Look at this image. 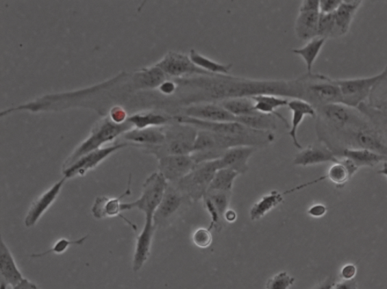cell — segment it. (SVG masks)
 <instances>
[{"instance_id":"4316f807","label":"cell","mask_w":387,"mask_h":289,"mask_svg":"<svg viewBox=\"0 0 387 289\" xmlns=\"http://www.w3.org/2000/svg\"><path fill=\"white\" fill-rule=\"evenodd\" d=\"M358 171L359 168L349 159L340 158V162L331 166L324 178L329 179L338 188H341L346 185Z\"/></svg>"},{"instance_id":"d4e9b609","label":"cell","mask_w":387,"mask_h":289,"mask_svg":"<svg viewBox=\"0 0 387 289\" xmlns=\"http://www.w3.org/2000/svg\"><path fill=\"white\" fill-rule=\"evenodd\" d=\"M338 158H347L353 162L358 168H374L382 162H387V157L367 149H346L338 155Z\"/></svg>"},{"instance_id":"836d02e7","label":"cell","mask_w":387,"mask_h":289,"mask_svg":"<svg viewBox=\"0 0 387 289\" xmlns=\"http://www.w3.org/2000/svg\"><path fill=\"white\" fill-rule=\"evenodd\" d=\"M238 176V173L229 169L219 170L212 180L208 192L218 191L232 193L234 183Z\"/></svg>"},{"instance_id":"e0dca14e","label":"cell","mask_w":387,"mask_h":289,"mask_svg":"<svg viewBox=\"0 0 387 289\" xmlns=\"http://www.w3.org/2000/svg\"><path fill=\"white\" fill-rule=\"evenodd\" d=\"M121 137L123 140H127L130 146L142 148L145 150L162 146L166 140L164 127L133 128Z\"/></svg>"},{"instance_id":"83f0119b","label":"cell","mask_w":387,"mask_h":289,"mask_svg":"<svg viewBox=\"0 0 387 289\" xmlns=\"http://www.w3.org/2000/svg\"><path fill=\"white\" fill-rule=\"evenodd\" d=\"M288 193L280 192L277 190L265 194L252 206L250 211V218L253 221H259L264 218L269 212L279 206L284 201V197Z\"/></svg>"},{"instance_id":"8fae6325","label":"cell","mask_w":387,"mask_h":289,"mask_svg":"<svg viewBox=\"0 0 387 289\" xmlns=\"http://www.w3.org/2000/svg\"><path fill=\"white\" fill-rule=\"evenodd\" d=\"M188 199L173 184H169L153 218L156 227H164L169 224L180 211Z\"/></svg>"},{"instance_id":"f907efd6","label":"cell","mask_w":387,"mask_h":289,"mask_svg":"<svg viewBox=\"0 0 387 289\" xmlns=\"http://www.w3.org/2000/svg\"><path fill=\"white\" fill-rule=\"evenodd\" d=\"M223 219L229 223H233L237 220V214L235 211L229 209V210L224 214Z\"/></svg>"},{"instance_id":"1f68e13d","label":"cell","mask_w":387,"mask_h":289,"mask_svg":"<svg viewBox=\"0 0 387 289\" xmlns=\"http://www.w3.org/2000/svg\"><path fill=\"white\" fill-rule=\"evenodd\" d=\"M173 121L169 115L158 113L137 114L128 118V121L136 129L162 127Z\"/></svg>"},{"instance_id":"9a60e30c","label":"cell","mask_w":387,"mask_h":289,"mask_svg":"<svg viewBox=\"0 0 387 289\" xmlns=\"http://www.w3.org/2000/svg\"><path fill=\"white\" fill-rule=\"evenodd\" d=\"M156 229L153 218H145V225L140 235L136 238L133 260V271L135 273L142 270L150 257L153 238Z\"/></svg>"},{"instance_id":"d6986e66","label":"cell","mask_w":387,"mask_h":289,"mask_svg":"<svg viewBox=\"0 0 387 289\" xmlns=\"http://www.w3.org/2000/svg\"><path fill=\"white\" fill-rule=\"evenodd\" d=\"M291 112V125L289 136L296 148L303 149L301 144L297 139L298 128L302 124L305 117L317 118V110L306 101L301 99H292L289 100L288 105Z\"/></svg>"},{"instance_id":"8992f818","label":"cell","mask_w":387,"mask_h":289,"mask_svg":"<svg viewBox=\"0 0 387 289\" xmlns=\"http://www.w3.org/2000/svg\"><path fill=\"white\" fill-rule=\"evenodd\" d=\"M221 158L196 164L193 170L178 183L173 184L193 202H199L206 196L216 173L222 169Z\"/></svg>"},{"instance_id":"7a4b0ae2","label":"cell","mask_w":387,"mask_h":289,"mask_svg":"<svg viewBox=\"0 0 387 289\" xmlns=\"http://www.w3.org/2000/svg\"><path fill=\"white\" fill-rule=\"evenodd\" d=\"M173 121L206 131L218 135L231 137L237 140L242 147H251L257 149L267 146L275 140L272 132H262L248 128L238 121L209 122L189 118L185 115L177 114Z\"/></svg>"},{"instance_id":"4dcf8cb0","label":"cell","mask_w":387,"mask_h":289,"mask_svg":"<svg viewBox=\"0 0 387 289\" xmlns=\"http://www.w3.org/2000/svg\"><path fill=\"white\" fill-rule=\"evenodd\" d=\"M236 121L248 128L262 132L273 133L277 127L275 117L258 112L250 116L238 118Z\"/></svg>"},{"instance_id":"ee69618b","label":"cell","mask_w":387,"mask_h":289,"mask_svg":"<svg viewBox=\"0 0 387 289\" xmlns=\"http://www.w3.org/2000/svg\"><path fill=\"white\" fill-rule=\"evenodd\" d=\"M357 274V267L353 264H348L342 266L340 277L342 280L354 279Z\"/></svg>"},{"instance_id":"4fadbf2b","label":"cell","mask_w":387,"mask_h":289,"mask_svg":"<svg viewBox=\"0 0 387 289\" xmlns=\"http://www.w3.org/2000/svg\"><path fill=\"white\" fill-rule=\"evenodd\" d=\"M131 194V176L125 192L119 197H99L95 199L91 208V213L95 218L102 220L119 216L136 231V227L122 215V199Z\"/></svg>"},{"instance_id":"8d00e7d4","label":"cell","mask_w":387,"mask_h":289,"mask_svg":"<svg viewBox=\"0 0 387 289\" xmlns=\"http://www.w3.org/2000/svg\"><path fill=\"white\" fill-rule=\"evenodd\" d=\"M335 28L334 13H320L319 23V37L331 39L333 37Z\"/></svg>"},{"instance_id":"f6af8a7d","label":"cell","mask_w":387,"mask_h":289,"mask_svg":"<svg viewBox=\"0 0 387 289\" xmlns=\"http://www.w3.org/2000/svg\"><path fill=\"white\" fill-rule=\"evenodd\" d=\"M327 211V208L325 205L316 204L311 206L308 213L312 218H321L326 214Z\"/></svg>"},{"instance_id":"bcb514c9","label":"cell","mask_w":387,"mask_h":289,"mask_svg":"<svg viewBox=\"0 0 387 289\" xmlns=\"http://www.w3.org/2000/svg\"><path fill=\"white\" fill-rule=\"evenodd\" d=\"M299 11H320L319 0H303L299 7Z\"/></svg>"},{"instance_id":"ac0fdd59","label":"cell","mask_w":387,"mask_h":289,"mask_svg":"<svg viewBox=\"0 0 387 289\" xmlns=\"http://www.w3.org/2000/svg\"><path fill=\"white\" fill-rule=\"evenodd\" d=\"M185 116L209 122L236 121L237 118L218 103L192 105L186 108Z\"/></svg>"},{"instance_id":"d6a6232c","label":"cell","mask_w":387,"mask_h":289,"mask_svg":"<svg viewBox=\"0 0 387 289\" xmlns=\"http://www.w3.org/2000/svg\"><path fill=\"white\" fill-rule=\"evenodd\" d=\"M218 103H220L225 110H227L236 118L250 116L258 112L255 110L254 103L251 98L231 99Z\"/></svg>"},{"instance_id":"484cf974","label":"cell","mask_w":387,"mask_h":289,"mask_svg":"<svg viewBox=\"0 0 387 289\" xmlns=\"http://www.w3.org/2000/svg\"><path fill=\"white\" fill-rule=\"evenodd\" d=\"M167 79L164 72L154 66L136 72L133 76V85L136 90L158 89Z\"/></svg>"},{"instance_id":"5b68a950","label":"cell","mask_w":387,"mask_h":289,"mask_svg":"<svg viewBox=\"0 0 387 289\" xmlns=\"http://www.w3.org/2000/svg\"><path fill=\"white\" fill-rule=\"evenodd\" d=\"M175 125L164 126L165 142L162 146L147 151L157 159L166 155H191L199 129L194 127L175 122Z\"/></svg>"},{"instance_id":"277c9868","label":"cell","mask_w":387,"mask_h":289,"mask_svg":"<svg viewBox=\"0 0 387 289\" xmlns=\"http://www.w3.org/2000/svg\"><path fill=\"white\" fill-rule=\"evenodd\" d=\"M302 99L317 108L329 104L342 103L341 94L336 79L321 74H306L299 77Z\"/></svg>"},{"instance_id":"ab89813d","label":"cell","mask_w":387,"mask_h":289,"mask_svg":"<svg viewBox=\"0 0 387 289\" xmlns=\"http://www.w3.org/2000/svg\"><path fill=\"white\" fill-rule=\"evenodd\" d=\"M192 241L195 247L206 249L209 248L213 242V236L208 228H199L195 231L192 235Z\"/></svg>"},{"instance_id":"f546056e","label":"cell","mask_w":387,"mask_h":289,"mask_svg":"<svg viewBox=\"0 0 387 289\" xmlns=\"http://www.w3.org/2000/svg\"><path fill=\"white\" fill-rule=\"evenodd\" d=\"M190 59L200 69L212 75H229L232 64H221L197 52L192 49L189 52Z\"/></svg>"},{"instance_id":"ba28073f","label":"cell","mask_w":387,"mask_h":289,"mask_svg":"<svg viewBox=\"0 0 387 289\" xmlns=\"http://www.w3.org/2000/svg\"><path fill=\"white\" fill-rule=\"evenodd\" d=\"M384 75V70L372 77L336 79L340 90L342 104L358 108L366 103L372 90Z\"/></svg>"},{"instance_id":"ffe728a7","label":"cell","mask_w":387,"mask_h":289,"mask_svg":"<svg viewBox=\"0 0 387 289\" xmlns=\"http://www.w3.org/2000/svg\"><path fill=\"white\" fill-rule=\"evenodd\" d=\"M0 274H1L0 289H6L8 286H16L25 279L3 238L0 244Z\"/></svg>"},{"instance_id":"e575fe53","label":"cell","mask_w":387,"mask_h":289,"mask_svg":"<svg viewBox=\"0 0 387 289\" xmlns=\"http://www.w3.org/2000/svg\"><path fill=\"white\" fill-rule=\"evenodd\" d=\"M87 238H88V236L80 238L79 240H68V238H61V240L57 241L53 247L49 250L45 252L38 253V254H33L30 257L34 258H38L47 256L49 254H63V253L65 251L68 250V248L71 247V245H80L84 244L87 240Z\"/></svg>"},{"instance_id":"cb8c5ba5","label":"cell","mask_w":387,"mask_h":289,"mask_svg":"<svg viewBox=\"0 0 387 289\" xmlns=\"http://www.w3.org/2000/svg\"><path fill=\"white\" fill-rule=\"evenodd\" d=\"M251 99L253 101L255 111L273 115L277 119L282 121L287 127H290L286 118L277 112L279 108L288 105L289 99L275 95H259L253 97Z\"/></svg>"},{"instance_id":"44dd1931","label":"cell","mask_w":387,"mask_h":289,"mask_svg":"<svg viewBox=\"0 0 387 289\" xmlns=\"http://www.w3.org/2000/svg\"><path fill=\"white\" fill-rule=\"evenodd\" d=\"M363 3L360 0H342L334 12L335 28L332 38L345 37L348 34L355 14Z\"/></svg>"},{"instance_id":"d590c367","label":"cell","mask_w":387,"mask_h":289,"mask_svg":"<svg viewBox=\"0 0 387 289\" xmlns=\"http://www.w3.org/2000/svg\"><path fill=\"white\" fill-rule=\"evenodd\" d=\"M231 194L224 192L211 191L208 192L205 197H208L221 215L223 219L224 214L229 210Z\"/></svg>"},{"instance_id":"7bdbcfd3","label":"cell","mask_w":387,"mask_h":289,"mask_svg":"<svg viewBox=\"0 0 387 289\" xmlns=\"http://www.w3.org/2000/svg\"><path fill=\"white\" fill-rule=\"evenodd\" d=\"M110 118L116 124H123L127 121L128 117L125 111L122 108L115 107L110 112Z\"/></svg>"},{"instance_id":"6da1fadb","label":"cell","mask_w":387,"mask_h":289,"mask_svg":"<svg viewBox=\"0 0 387 289\" xmlns=\"http://www.w3.org/2000/svg\"><path fill=\"white\" fill-rule=\"evenodd\" d=\"M175 81L182 90L181 103L186 107L259 95L301 97V86L297 79L290 81H262L230 75H213L175 79Z\"/></svg>"},{"instance_id":"f1b7e54d","label":"cell","mask_w":387,"mask_h":289,"mask_svg":"<svg viewBox=\"0 0 387 289\" xmlns=\"http://www.w3.org/2000/svg\"><path fill=\"white\" fill-rule=\"evenodd\" d=\"M326 40L325 38L317 37L306 42L303 47L291 50L292 53L302 58L309 74L312 73L314 64L323 50Z\"/></svg>"},{"instance_id":"f35d334b","label":"cell","mask_w":387,"mask_h":289,"mask_svg":"<svg viewBox=\"0 0 387 289\" xmlns=\"http://www.w3.org/2000/svg\"><path fill=\"white\" fill-rule=\"evenodd\" d=\"M204 207H205L210 218V226L208 227L210 231L213 229L221 230L222 229L223 218L220 213L217 211L216 208L213 202L208 197L203 199Z\"/></svg>"},{"instance_id":"c3c4849f","label":"cell","mask_w":387,"mask_h":289,"mask_svg":"<svg viewBox=\"0 0 387 289\" xmlns=\"http://www.w3.org/2000/svg\"><path fill=\"white\" fill-rule=\"evenodd\" d=\"M13 289H40L33 281L25 278L18 285L13 287Z\"/></svg>"},{"instance_id":"f5cc1de1","label":"cell","mask_w":387,"mask_h":289,"mask_svg":"<svg viewBox=\"0 0 387 289\" xmlns=\"http://www.w3.org/2000/svg\"><path fill=\"white\" fill-rule=\"evenodd\" d=\"M385 70L386 71V77H387V66L385 68Z\"/></svg>"},{"instance_id":"2e32d148","label":"cell","mask_w":387,"mask_h":289,"mask_svg":"<svg viewBox=\"0 0 387 289\" xmlns=\"http://www.w3.org/2000/svg\"><path fill=\"white\" fill-rule=\"evenodd\" d=\"M340 160V159L336 156L326 144L319 141L299 151L295 158L294 164L301 166V167H308V166L327 162L337 163Z\"/></svg>"},{"instance_id":"5bb4252c","label":"cell","mask_w":387,"mask_h":289,"mask_svg":"<svg viewBox=\"0 0 387 289\" xmlns=\"http://www.w3.org/2000/svg\"><path fill=\"white\" fill-rule=\"evenodd\" d=\"M67 179L64 177L51 186L48 190L42 193L32 204L25 216V225L27 228H32L36 225L48 209L52 206L62 192V188Z\"/></svg>"},{"instance_id":"681fc988","label":"cell","mask_w":387,"mask_h":289,"mask_svg":"<svg viewBox=\"0 0 387 289\" xmlns=\"http://www.w3.org/2000/svg\"><path fill=\"white\" fill-rule=\"evenodd\" d=\"M336 284L334 277L327 278L323 284L319 285L315 289H333Z\"/></svg>"},{"instance_id":"74e56055","label":"cell","mask_w":387,"mask_h":289,"mask_svg":"<svg viewBox=\"0 0 387 289\" xmlns=\"http://www.w3.org/2000/svg\"><path fill=\"white\" fill-rule=\"evenodd\" d=\"M295 283V278L292 277L286 271L277 273L268 279L266 289H289Z\"/></svg>"},{"instance_id":"7c38bea8","label":"cell","mask_w":387,"mask_h":289,"mask_svg":"<svg viewBox=\"0 0 387 289\" xmlns=\"http://www.w3.org/2000/svg\"><path fill=\"white\" fill-rule=\"evenodd\" d=\"M158 172L171 184L178 183L196 165L191 155H166L158 158Z\"/></svg>"},{"instance_id":"30bf717a","label":"cell","mask_w":387,"mask_h":289,"mask_svg":"<svg viewBox=\"0 0 387 289\" xmlns=\"http://www.w3.org/2000/svg\"><path fill=\"white\" fill-rule=\"evenodd\" d=\"M130 144L127 142H120L112 144V146L101 148L84 155L78 159L70 167L62 170L64 177L68 179L84 176L87 172L95 169L106 158L113 155L123 148L128 147Z\"/></svg>"},{"instance_id":"7dc6e473","label":"cell","mask_w":387,"mask_h":289,"mask_svg":"<svg viewBox=\"0 0 387 289\" xmlns=\"http://www.w3.org/2000/svg\"><path fill=\"white\" fill-rule=\"evenodd\" d=\"M333 289H357L356 280H342L339 283L336 281Z\"/></svg>"},{"instance_id":"52a82bcc","label":"cell","mask_w":387,"mask_h":289,"mask_svg":"<svg viewBox=\"0 0 387 289\" xmlns=\"http://www.w3.org/2000/svg\"><path fill=\"white\" fill-rule=\"evenodd\" d=\"M168 183L162 173H153L145 179L142 185V194L140 198L132 202L122 204V212L138 209L144 213L145 218H154V215L162 202Z\"/></svg>"},{"instance_id":"816d5d0a","label":"cell","mask_w":387,"mask_h":289,"mask_svg":"<svg viewBox=\"0 0 387 289\" xmlns=\"http://www.w3.org/2000/svg\"><path fill=\"white\" fill-rule=\"evenodd\" d=\"M378 175H383L387 177V162L384 163V167L382 170H379Z\"/></svg>"},{"instance_id":"9c48e42d","label":"cell","mask_w":387,"mask_h":289,"mask_svg":"<svg viewBox=\"0 0 387 289\" xmlns=\"http://www.w3.org/2000/svg\"><path fill=\"white\" fill-rule=\"evenodd\" d=\"M155 66L168 77L182 79L194 76H213L197 67L189 55L177 52L167 53Z\"/></svg>"},{"instance_id":"3957f363","label":"cell","mask_w":387,"mask_h":289,"mask_svg":"<svg viewBox=\"0 0 387 289\" xmlns=\"http://www.w3.org/2000/svg\"><path fill=\"white\" fill-rule=\"evenodd\" d=\"M133 128L128 119L123 124H116L109 117L100 121L97 126L92 128L88 138L80 144L66 159L62 166V170L70 167L79 158L91 151L101 149L103 144L111 142Z\"/></svg>"},{"instance_id":"603a6c76","label":"cell","mask_w":387,"mask_h":289,"mask_svg":"<svg viewBox=\"0 0 387 289\" xmlns=\"http://www.w3.org/2000/svg\"><path fill=\"white\" fill-rule=\"evenodd\" d=\"M320 11H299L295 21L296 37L308 42L319 37Z\"/></svg>"},{"instance_id":"7402d4cb","label":"cell","mask_w":387,"mask_h":289,"mask_svg":"<svg viewBox=\"0 0 387 289\" xmlns=\"http://www.w3.org/2000/svg\"><path fill=\"white\" fill-rule=\"evenodd\" d=\"M255 151V148L251 147H236L226 150L221 158L222 168L235 171L239 175H246L249 170L248 162Z\"/></svg>"},{"instance_id":"b9f144b4","label":"cell","mask_w":387,"mask_h":289,"mask_svg":"<svg viewBox=\"0 0 387 289\" xmlns=\"http://www.w3.org/2000/svg\"><path fill=\"white\" fill-rule=\"evenodd\" d=\"M179 86L175 79H167L162 85L159 86V91L166 97L173 96L178 91Z\"/></svg>"},{"instance_id":"60d3db41","label":"cell","mask_w":387,"mask_h":289,"mask_svg":"<svg viewBox=\"0 0 387 289\" xmlns=\"http://www.w3.org/2000/svg\"><path fill=\"white\" fill-rule=\"evenodd\" d=\"M342 0H321L320 13L332 14L338 10Z\"/></svg>"}]
</instances>
